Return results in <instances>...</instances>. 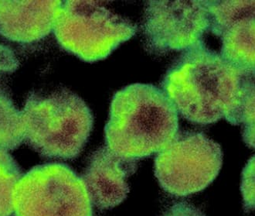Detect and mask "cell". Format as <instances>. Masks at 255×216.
I'll use <instances>...</instances> for the list:
<instances>
[{"mask_svg":"<svg viewBox=\"0 0 255 216\" xmlns=\"http://www.w3.org/2000/svg\"><path fill=\"white\" fill-rule=\"evenodd\" d=\"M225 120L234 126H242L244 142L255 149V67L241 70L238 102Z\"/></svg>","mask_w":255,"mask_h":216,"instance_id":"obj_11","label":"cell"},{"mask_svg":"<svg viewBox=\"0 0 255 216\" xmlns=\"http://www.w3.org/2000/svg\"><path fill=\"white\" fill-rule=\"evenodd\" d=\"M22 116L25 141L49 159L78 158L93 128L91 109L81 97L65 88L30 92Z\"/></svg>","mask_w":255,"mask_h":216,"instance_id":"obj_3","label":"cell"},{"mask_svg":"<svg viewBox=\"0 0 255 216\" xmlns=\"http://www.w3.org/2000/svg\"><path fill=\"white\" fill-rule=\"evenodd\" d=\"M24 141L22 112L14 106L10 95L4 89H0V149L12 151Z\"/></svg>","mask_w":255,"mask_h":216,"instance_id":"obj_12","label":"cell"},{"mask_svg":"<svg viewBox=\"0 0 255 216\" xmlns=\"http://www.w3.org/2000/svg\"><path fill=\"white\" fill-rule=\"evenodd\" d=\"M241 192L245 213L255 211V155L248 161L242 171Z\"/></svg>","mask_w":255,"mask_h":216,"instance_id":"obj_14","label":"cell"},{"mask_svg":"<svg viewBox=\"0 0 255 216\" xmlns=\"http://www.w3.org/2000/svg\"><path fill=\"white\" fill-rule=\"evenodd\" d=\"M162 88L186 120L195 124H213L235 109L241 89V70L202 41L182 52L172 63Z\"/></svg>","mask_w":255,"mask_h":216,"instance_id":"obj_1","label":"cell"},{"mask_svg":"<svg viewBox=\"0 0 255 216\" xmlns=\"http://www.w3.org/2000/svg\"><path fill=\"white\" fill-rule=\"evenodd\" d=\"M211 27L210 1H148L142 33L154 55L185 51L204 41Z\"/></svg>","mask_w":255,"mask_h":216,"instance_id":"obj_7","label":"cell"},{"mask_svg":"<svg viewBox=\"0 0 255 216\" xmlns=\"http://www.w3.org/2000/svg\"><path fill=\"white\" fill-rule=\"evenodd\" d=\"M131 21L95 1H63L54 32L62 48L87 62L106 58L135 34Z\"/></svg>","mask_w":255,"mask_h":216,"instance_id":"obj_4","label":"cell"},{"mask_svg":"<svg viewBox=\"0 0 255 216\" xmlns=\"http://www.w3.org/2000/svg\"><path fill=\"white\" fill-rule=\"evenodd\" d=\"M210 11L221 57L238 69L255 67V0L210 1Z\"/></svg>","mask_w":255,"mask_h":216,"instance_id":"obj_8","label":"cell"},{"mask_svg":"<svg viewBox=\"0 0 255 216\" xmlns=\"http://www.w3.org/2000/svg\"><path fill=\"white\" fill-rule=\"evenodd\" d=\"M179 132V116L162 89L133 84L115 94L105 129L106 147L138 161L166 148Z\"/></svg>","mask_w":255,"mask_h":216,"instance_id":"obj_2","label":"cell"},{"mask_svg":"<svg viewBox=\"0 0 255 216\" xmlns=\"http://www.w3.org/2000/svg\"><path fill=\"white\" fill-rule=\"evenodd\" d=\"M19 67V60L14 50L0 42V80L15 72Z\"/></svg>","mask_w":255,"mask_h":216,"instance_id":"obj_15","label":"cell"},{"mask_svg":"<svg viewBox=\"0 0 255 216\" xmlns=\"http://www.w3.org/2000/svg\"><path fill=\"white\" fill-rule=\"evenodd\" d=\"M15 216H94L83 180L61 163H48L22 175L13 193Z\"/></svg>","mask_w":255,"mask_h":216,"instance_id":"obj_5","label":"cell"},{"mask_svg":"<svg viewBox=\"0 0 255 216\" xmlns=\"http://www.w3.org/2000/svg\"><path fill=\"white\" fill-rule=\"evenodd\" d=\"M22 176L16 161L8 151L0 149V216L13 213V193Z\"/></svg>","mask_w":255,"mask_h":216,"instance_id":"obj_13","label":"cell"},{"mask_svg":"<svg viewBox=\"0 0 255 216\" xmlns=\"http://www.w3.org/2000/svg\"><path fill=\"white\" fill-rule=\"evenodd\" d=\"M221 146L198 132H180L155 159V175L165 192L185 197L204 190L221 171Z\"/></svg>","mask_w":255,"mask_h":216,"instance_id":"obj_6","label":"cell"},{"mask_svg":"<svg viewBox=\"0 0 255 216\" xmlns=\"http://www.w3.org/2000/svg\"><path fill=\"white\" fill-rule=\"evenodd\" d=\"M137 168V161L121 158L107 147L95 151L81 177L92 204L108 210L123 203L130 190L128 178Z\"/></svg>","mask_w":255,"mask_h":216,"instance_id":"obj_9","label":"cell"},{"mask_svg":"<svg viewBox=\"0 0 255 216\" xmlns=\"http://www.w3.org/2000/svg\"><path fill=\"white\" fill-rule=\"evenodd\" d=\"M63 1H0V35L15 43L29 44L54 30Z\"/></svg>","mask_w":255,"mask_h":216,"instance_id":"obj_10","label":"cell"}]
</instances>
